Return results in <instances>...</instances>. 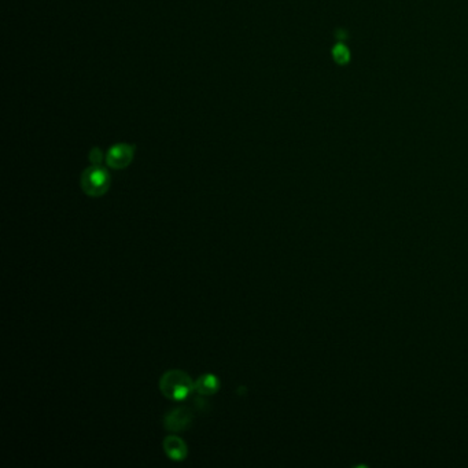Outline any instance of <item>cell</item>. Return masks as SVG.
<instances>
[{
  "label": "cell",
  "instance_id": "6da1fadb",
  "mask_svg": "<svg viewBox=\"0 0 468 468\" xmlns=\"http://www.w3.org/2000/svg\"><path fill=\"white\" fill-rule=\"evenodd\" d=\"M160 390L167 400L181 402L195 391V383L184 371L170 369L161 376Z\"/></svg>",
  "mask_w": 468,
  "mask_h": 468
},
{
  "label": "cell",
  "instance_id": "7a4b0ae2",
  "mask_svg": "<svg viewBox=\"0 0 468 468\" xmlns=\"http://www.w3.org/2000/svg\"><path fill=\"white\" fill-rule=\"evenodd\" d=\"M81 188L89 196H102L110 188V174L101 165L87 167L81 174Z\"/></svg>",
  "mask_w": 468,
  "mask_h": 468
},
{
  "label": "cell",
  "instance_id": "3957f363",
  "mask_svg": "<svg viewBox=\"0 0 468 468\" xmlns=\"http://www.w3.org/2000/svg\"><path fill=\"white\" fill-rule=\"evenodd\" d=\"M193 419H194V413L190 408L187 407L176 408L164 417V427L173 433H180L191 426Z\"/></svg>",
  "mask_w": 468,
  "mask_h": 468
},
{
  "label": "cell",
  "instance_id": "277c9868",
  "mask_svg": "<svg viewBox=\"0 0 468 468\" xmlns=\"http://www.w3.org/2000/svg\"><path fill=\"white\" fill-rule=\"evenodd\" d=\"M135 155V146L127 144V143H118L114 144L113 147L109 150L106 157L107 165L113 169H124L127 167Z\"/></svg>",
  "mask_w": 468,
  "mask_h": 468
},
{
  "label": "cell",
  "instance_id": "5b68a950",
  "mask_svg": "<svg viewBox=\"0 0 468 468\" xmlns=\"http://www.w3.org/2000/svg\"><path fill=\"white\" fill-rule=\"evenodd\" d=\"M164 450L166 456L173 462H181L187 457V445L181 438L176 435H169L164 440Z\"/></svg>",
  "mask_w": 468,
  "mask_h": 468
},
{
  "label": "cell",
  "instance_id": "8992f818",
  "mask_svg": "<svg viewBox=\"0 0 468 468\" xmlns=\"http://www.w3.org/2000/svg\"><path fill=\"white\" fill-rule=\"evenodd\" d=\"M220 387L219 379L212 374L202 375L198 381L195 382V391H198V394L201 395H212L217 393V390Z\"/></svg>",
  "mask_w": 468,
  "mask_h": 468
},
{
  "label": "cell",
  "instance_id": "52a82bcc",
  "mask_svg": "<svg viewBox=\"0 0 468 468\" xmlns=\"http://www.w3.org/2000/svg\"><path fill=\"white\" fill-rule=\"evenodd\" d=\"M331 53H332V58H334L335 62H336L338 65H341V66L348 65L349 62H350V58H352L349 48L346 47L345 44H342V43L335 44Z\"/></svg>",
  "mask_w": 468,
  "mask_h": 468
},
{
  "label": "cell",
  "instance_id": "ba28073f",
  "mask_svg": "<svg viewBox=\"0 0 468 468\" xmlns=\"http://www.w3.org/2000/svg\"><path fill=\"white\" fill-rule=\"evenodd\" d=\"M88 158H89V161L92 162V165H101L102 160H103V154H102L101 148H98V147L92 148V150H91V153H89V155H88Z\"/></svg>",
  "mask_w": 468,
  "mask_h": 468
},
{
  "label": "cell",
  "instance_id": "9c48e42d",
  "mask_svg": "<svg viewBox=\"0 0 468 468\" xmlns=\"http://www.w3.org/2000/svg\"><path fill=\"white\" fill-rule=\"evenodd\" d=\"M345 30H336V37L339 39V40H345V39H348V34L345 36Z\"/></svg>",
  "mask_w": 468,
  "mask_h": 468
}]
</instances>
